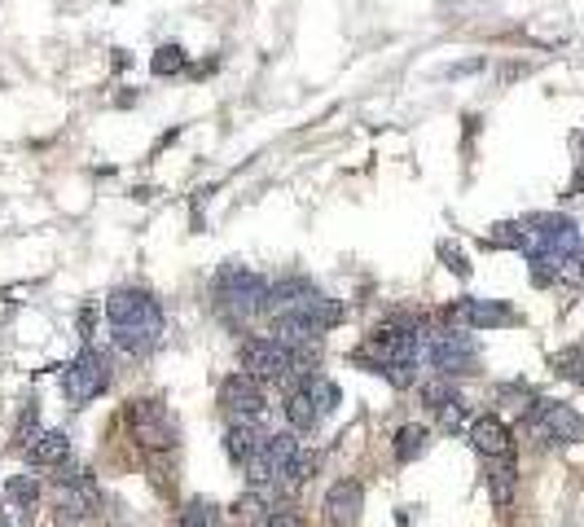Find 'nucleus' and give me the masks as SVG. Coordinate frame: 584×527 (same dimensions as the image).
Returning <instances> with one entry per match:
<instances>
[{
    "instance_id": "obj_1",
    "label": "nucleus",
    "mask_w": 584,
    "mask_h": 527,
    "mask_svg": "<svg viewBox=\"0 0 584 527\" xmlns=\"http://www.w3.org/2000/svg\"><path fill=\"white\" fill-rule=\"evenodd\" d=\"M105 322H110L114 348L128 352V356H150V352L163 343V330H167L163 303H159L150 290H141V286L110 290V299H105Z\"/></svg>"
},
{
    "instance_id": "obj_3",
    "label": "nucleus",
    "mask_w": 584,
    "mask_h": 527,
    "mask_svg": "<svg viewBox=\"0 0 584 527\" xmlns=\"http://www.w3.org/2000/svg\"><path fill=\"white\" fill-rule=\"evenodd\" d=\"M238 356H243V369H247V374H256L260 382H277V387H290L299 374L312 369V365H303L286 343H277L273 335H251V339H243Z\"/></svg>"
},
{
    "instance_id": "obj_18",
    "label": "nucleus",
    "mask_w": 584,
    "mask_h": 527,
    "mask_svg": "<svg viewBox=\"0 0 584 527\" xmlns=\"http://www.w3.org/2000/svg\"><path fill=\"white\" fill-rule=\"evenodd\" d=\"M150 75H154V79H176V75H189V53H185V45L163 40V45L150 53Z\"/></svg>"
},
{
    "instance_id": "obj_10",
    "label": "nucleus",
    "mask_w": 584,
    "mask_h": 527,
    "mask_svg": "<svg viewBox=\"0 0 584 527\" xmlns=\"http://www.w3.org/2000/svg\"><path fill=\"white\" fill-rule=\"evenodd\" d=\"M53 505H58V518H62V523H84V518L97 514L101 492H97V484H92L88 470H71V475H62Z\"/></svg>"
},
{
    "instance_id": "obj_9",
    "label": "nucleus",
    "mask_w": 584,
    "mask_h": 527,
    "mask_svg": "<svg viewBox=\"0 0 584 527\" xmlns=\"http://www.w3.org/2000/svg\"><path fill=\"white\" fill-rule=\"evenodd\" d=\"M220 409L233 417V422H264V413H269V396H264V382L256 378V374H247V369H238V374H228L224 382H220Z\"/></svg>"
},
{
    "instance_id": "obj_25",
    "label": "nucleus",
    "mask_w": 584,
    "mask_h": 527,
    "mask_svg": "<svg viewBox=\"0 0 584 527\" xmlns=\"http://www.w3.org/2000/svg\"><path fill=\"white\" fill-rule=\"evenodd\" d=\"M554 369H558L562 378H571V382H580V387H584V343L562 348V352L554 356Z\"/></svg>"
},
{
    "instance_id": "obj_14",
    "label": "nucleus",
    "mask_w": 584,
    "mask_h": 527,
    "mask_svg": "<svg viewBox=\"0 0 584 527\" xmlns=\"http://www.w3.org/2000/svg\"><path fill=\"white\" fill-rule=\"evenodd\" d=\"M260 444H264V436H260L256 422H233V427L224 431V453H228L233 466H243Z\"/></svg>"
},
{
    "instance_id": "obj_12",
    "label": "nucleus",
    "mask_w": 584,
    "mask_h": 527,
    "mask_svg": "<svg viewBox=\"0 0 584 527\" xmlns=\"http://www.w3.org/2000/svg\"><path fill=\"white\" fill-rule=\"evenodd\" d=\"M471 444H475V453L488 457V462L514 453V436H510V427H506L497 413H484V417L471 422Z\"/></svg>"
},
{
    "instance_id": "obj_27",
    "label": "nucleus",
    "mask_w": 584,
    "mask_h": 527,
    "mask_svg": "<svg viewBox=\"0 0 584 527\" xmlns=\"http://www.w3.org/2000/svg\"><path fill=\"white\" fill-rule=\"evenodd\" d=\"M264 527H308V523H303L295 510H273V514L264 518Z\"/></svg>"
},
{
    "instance_id": "obj_24",
    "label": "nucleus",
    "mask_w": 584,
    "mask_h": 527,
    "mask_svg": "<svg viewBox=\"0 0 584 527\" xmlns=\"http://www.w3.org/2000/svg\"><path fill=\"white\" fill-rule=\"evenodd\" d=\"M176 527H220V510L207 497H189L181 518H176Z\"/></svg>"
},
{
    "instance_id": "obj_11",
    "label": "nucleus",
    "mask_w": 584,
    "mask_h": 527,
    "mask_svg": "<svg viewBox=\"0 0 584 527\" xmlns=\"http://www.w3.org/2000/svg\"><path fill=\"white\" fill-rule=\"evenodd\" d=\"M361 510H365V488H361V479H338V484H330V492H325V518H330L334 527H357V523H361Z\"/></svg>"
},
{
    "instance_id": "obj_4",
    "label": "nucleus",
    "mask_w": 584,
    "mask_h": 527,
    "mask_svg": "<svg viewBox=\"0 0 584 527\" xmlns=\"http://www.w3.org/2000/svg\"><path fill=\"white\" fill-rule=\"evenodd\" d=\"M422 365H431L439 378H471L480 374V343L471 339V330H457V326L431 330Z\"/></svg>"
},
{
    "instance_id": "obj_16",
    "label": "nucleus",
    "mask_w": 584,
    "mask_h": 527,
    "mask_svg": "<svg viewBox=\"0 0 584 527\" xmlns=\"http://www.w3.org/2000/svg\"><path fill=\"white\" fill-rule=\"evenodd\" d=\"M514 488H519L514 462H510V457H497V462L488 466V497H493V505H497V510H510V505H514Z\"/></svg>"
},
{
    "instance_id": "obj_2",
    "label": "nucleus",
    "mask_w": 584,
    "mask_h": 527,
    "mask_svg": "<svg viewBox=\"0 0 584 527\" xmlns=\"http://www.w3.org/2000/svg\"><path fill=\"white\" fill-rule=\"evenodd\" d=\"M269 290H273V281L260 277V273H251V268H243L238 260H228V264L215 273V281H211L215 308L228 316V322H251V316L273 312Z\"/></svg>"
},
{
    "instance_id": "obj_5",
    "label": "nucleus",
    "mask_w": 584,
    "mask_h": 527,
    "mask_svg": "<svg viewBox=\"0 0 584 527\" xmlns=\"http://www.w3.org/2000/svg\"><path fill=\"white\" fill-rule=\"evenodd\" d=\"M124 427L133 431V440L150 453H163V449H176L181 440V427L172 409L159 400V396H141V400H128L124 404Z\"/></svg>"
},
{
    "instance_id": "obj_28",
    "label": "nucleus",
    "mask_w": 584,
    "mask_h": 527,
    "mask_svg": "<svg viewBox=\"0 0 584 527\" xmlns=\"http://www.w3.org/2000/svg\"><path fill=\"white\" fill-rule=\"evenodd\" d=\"M0 527H10V518H0Z\"/></svg>"
},
{
    "instance_id": "obj_23",
    "label": "nucleus",
    "mask_w": 584,
    "mask_h": 527,
    "mask_svg": "<svg viewBox=\"0 0 584 527\" xmlns=\"http://www.w3.org/2000/svg\"><path fill=\"white\" fill-rule=\"evenodd\" d=\"M243 475H247V484L251 488H269V484H277V466H273V457H269V449L260 444L247 462H243Z\"/></svg>"
},
{
    "instance_id": "obj_6",
    "label": "nucleus",
    "mask_w": 584,
    "mask_h": 527,
    "mask_svg": "<svg viewBox=\"0 0 584 527\" xmlns=\"http://www.w3.org/2000/svg\"><path fill=\"white\" fill-rule=\"evenodd\" d=\"M527 436L540 444V449H558V444H575L584 440V422L571 404H558V400H532L527 404V417H523Z\"/></svg>"
},
{
    "instance_id": "obj_13",
    "label": "nucleus",
    "mask_w": 584,
    "mask_h": 527,
    "mask_svg": "<svg viewBox=\"0 0 584 527\" xmlns=\"http://www.w3.org/2000/svg\"><path fill=\"white\" fill-rule=\"evenodd\" d=\"M290 312H299V316H308V322L316 326V330H338L343 322H347V308L338 303V299H330V294H321V290H312V294H303Z\"/></svg>"
},
{
    "instance_id": "obj_17",
    "label": "nucleus",
    "mask_w": 584,
    "mask_h": 527,
    "mask_svg": "<svg viewBox=\"0 0 584 527\" xmlns=\"http://www.w3.org/2000/svg\"><path fill=\"white\" fill-rule=\"evenodd\" d=\"M282 409H286V422H290L295 431H316L321 427V409H316V400L303 387H290Z\"/></svg>"
},
{
    "instance_id": "obj_8",
    "label": "nucleus",
    "mask_w": 584,
    "mask_h": 527,
    "mask_svg": "<svg viewBox=\"0 0 584 527\" xmlns=\"http://www.w3.org/2000/svg\"><path fill=\"white\" fill-rule=\"evenodd\" d=\"M444 322L448 326H457V330H471V335H480V330H501V326H519V312L510 308V303H501V299H452L448 308H444Z\"/></svg>"
},
{
    "instance_id": "obj_19",
    "label": "nucleus",
    "mask_w": 584,
    "mask_h": 527,
    "mask_svg": "<svg viewBox=\"0 0 584 527\" xmlns=\"http://www.w3.org/2000/svg\"><path fill=\"white\" fill-rule=\"evenodd\" d=\"M426 449H431V427H422V422H409V427L396 431V462L400 466H413Z\"/></svg>"
},
{
    "instance_id": "obj_20",
    "label": "nucleus",
    "mask_w": 584,
    "mask_h": 527,
    "mask_svg": "<svg viewBox=\"0 0 584 527\" xmlns=\"http://www.w3.org/2000/svg\"><path fill=\"white\" fill-rule=\"evenodd\" d=\"M233 518H238L243 527H264V518H269V488H251L247 497L233 501Z\"/></svg>"
},
{
    "instance_id": "obj_26",
    "label": "nucleus",
    "mask_w": 584,
    "mask_h": 527,
    "mask_svg": "<svg viewBox=\"0 0 584 527\" xmlns=\"http://www.w3.org/2000/svg\"><path fill=\"white\" fill-rule=\"evenodd\" d=\"M36 440H40V409H36V400H32V404H23V417H18L14 444H18V449H32Z\"/></svg>"
},
{
    "instance_id": "obj_22",
    "label": "nucleus",
    "mask_w": 584,
    "mask_h": 527,
    "mask_svg": "<svg viewBox=\"0 0 584 527\" xmlns=\"http://www.w3.org/2000/svg\"><path fill=\"white\" fill-rule=\"evenodd\" d=\"M435 422H439V431H448V436L471 431V409H465V400H461V396H452L448 404H439V409H435Z\"/></svg>"
},
{
    "instance_id": "obj_7",
    "label": "nucleus",
    "mask_w": 584,
    "mask_h": 527,
    "mask_svg": "<svg viewBox=\"0 0 584 527\" xmlns=\"http://www.w3.org/2000/svg\"><path fill=\"white\" fill-rule=\"evenodd\" d=\"M105 387H110V356L97 352V348H84V352L62 369V396H66L71 409L92 404Z\"/></svg>"
},
{
    "instance_id": "obj_21",
    "label": "nucleus",
    "mask_w": 584,
    "mask_h": 527,
    "mask_svg": "<svg viewBox=\"0 0 584 527\" xmlns=\"http://www.w3.org/2000/svg\"><path fill=\"white\" fill-rule=\"evenodd\" d=\"M5 497H10L18 510L32 514V510L40 505V479H36V475H10V479H5Z\"/></svg>"
},
{
    "instance_id": "obj_15",
    "label": "nucleus",
    "mask_w": 584,
    "mask_h": 527,
    "mask_svg": "<svg viewBox=\"0 0 584 527\" xmlns=\"http://www.w3.org/2000/svg\"><path fill=\"white\" fill-rule=\"evenodd\" d=\"M32 466H66L71 462V436L66 431H40V440L27 449Z\"/></svg>"
}]
</instances>
